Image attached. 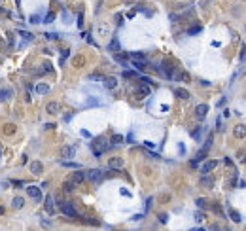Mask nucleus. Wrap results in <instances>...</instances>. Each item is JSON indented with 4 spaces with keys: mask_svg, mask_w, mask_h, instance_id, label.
<instances>
[{
    "mask_svg": "<svg viewBox=\"0 0 246 231\" xmlns=\"http://www.w3.org/2000/svg\"><path fill=\"white\" fill-rule=\"evenodd\" d=\"M61 210H62L65 216H68V218H76V216H78V210L74 208L72 203H61Z\"/></svg>",
    "mask_w": 246,
    "mask_h": 231,
    "instance_id": "nucleus-1",
    "label": "nucleus"
},
{
    "mask_svg": "<svg viewBox=\"0 0 246 231\" xmlns=\"http://www.w3.org/2000/svg\"><path fill=\"white\" fill-rule=\"evenodd\" d=\"M85 178H89L91 182H101L102 180V171L101 169H91L85 172Z\"/></svg>",
    "mask_w": 246,
    "mask_h": 231,
    "instance_id": "nucleus-2",
    "label": "nucleus"
},
{
    "mask_svg": "<svg viewBox=\"0 0 246 231\" xmlns=\"http://www.w3.org/2000/svg\"><path fill=\"white\" fill-rule=\"evenodd\" d=\"M27 193H29V197L36 199V201L42 199V191H40V188H36V186H29L27 188Z\"/></svg>",
    "mask_w": 246,
    "mask_h": 231,
    "instance_id": "nucleus-3",
    "label": "nucleus"
},
{
    "mask_svg": "<svg viewBox=\"0 0 246 231\" xmlns=\"http://www.w3.org/2000/svg\"><path fill=\"white\" fill-rule=\"evenodd\" d=\"M70 180H72L74 184L78 186V184H81V182L85 180V172H81V171L78 169V172H72V176H70Z\"/></svg>",
    "mask_w": 246,
    "mask_h": 231,
    "instance_id": "nucleus-4",
    "label": "nucleus"
},
{
    "mask_svg": "<svg viewBox=\"0 0 246 231\" xmlns=\"http://www.w3.org/2000/svg\"><path fill=\"white\" fill-rule=\"evenodd\" d=\"M74 153H76V148L74 146H62V150H61V156L62 157H74Z\"/></svg>",
    "mask_w": 246,
    "mask_h": 231,
    "instance_id": "nucleus-5",
    "label": "nucleus"
},
{
    "mask_svg": "<svg viewBox=\"0 0 246 231\" xmlns=\"http://www.w3.org/2000/svg\"><path fill=\"white\" fill-rule=\"evenodd\" d=\"M13 97V89L11 87H4V89H0V101H8Z\"/></svg>",
    "mask_w": 246,
    "mask_h": 231,
    "instance_id": "nucleus-6",
    "label": "nucleus"
},
{
    "mask_svg": "<svg viewBox=\"0 0 246 231\" xmlns=\"http://www.w3.org/2000/svg\"><path fill=\"white\" fill-rule=\"evenodd\" d=\"M206 112H208V106H206V104H199V106L195 108V116L199 117V120H203V117L206 116Z\"/></svg>",
    "mask_w": 246,
    "mask_h": 231,
    "instance_id": "nucleus-7",
    "label": "nucleus"
},
{
    "mask_svg": "<svg viewBox=\"0 0 246 231\" xmlns=\"http://www.w3.org/2000/svg\"><path fill=\"white\" fill-rule=\"evenodd\" d=\"M161 70H163V74L167 76V78H172L174 76V66L171 65V63H163V68H161Z\"/></svg>",
    "mask_w": 246,
    "mask_h": 231,
    "instance_id": "nucleus-8",
    "label": "nucleus"
},
{
    "mask_svg": "<svg viewBox=\"0 0 246 231\" xmlns=\"http://www.w3.org/2000/svg\"><path fill=\"white\" fill-rule=\"evenodd\" d=\"M104 87H108V89H116L117 87V80L114 78V76H108V78H104Z\"/></svg>",
    "mask_w": 246,
    "mask_h": 231,
    "instance_id": "nucleus-9",
    "label": "nucleus"
},
{
    "mask_svg": "<svg viewBox=\"0 0 246 231\" xmlns=\"http://www.w3.org/2000/svg\"><path fill=\"white\" fill-rule=\"evenodd\" d=\"M108 165H110V169H121L123 167V159L121 157H112L108 161Z\"/></svg>",
    "mask_w": 246,
    "mask_h": 231,
    "instance_id": "nucleus-10",
    "label": "nucleus"
},
{
    "mask_svg": "<svg viewBox=\"0 0 246 231\" xmlns=\"http://www.w3.org/2000/svg\"><path fill=\"white\" fill-rule=\"evenodd\" d=\"M216 165H218V161H206V163L201 167V172L206 174V172H210L212 169H216Z\"/></svg>",
    "mask_w": 246,
    "mask_h": 231,
    "instance_id": "nucleus-11",
    "label": "nucleus"
},
{
    "mask_svg": "<svg viewBox=\"0 0 246 231\" xmlns=\"http://www.w3.org/2000/svg\"><path fill=\"white\" fill-rule=\"evenodd\" d=\"M46 110H47V114H59V110H61V106H59V102H49L47 106H46Z\"/></svg>",
    "mask_w": 246,
    "mask_h": 231,
    "instance_id": "nucleus-12",
    "label": "nucleus"
},
{
    "mask_svg": "<svg viewBox=\"0 0 246 231\" xmlns=\"http://www.w3.org/2000/svg\"><path fill=\"white\" fill-rule=\"evenodd\" d=\"M46 210H47L49 214L55 212V203H53V197H51V195H47V197H46Z\"/></svg>",
    "mask_w": 246,
    "mask_h": 231,
    "instance_id": "nucleus-13",
    "label": "nucleus"
},
{
    "mask_svg": "<svg viewBox=\"0 0 246 231\" xmlns=\"http://www.w3.org/2000/svg\"><path fill=\"white\" fill-rule=\"evenodd\" d=\"M233 135H235L237 138H244V136H246V127H244V125H237L235 131H233Z\"/></svg>",
    "mask_w": 246,
    "mask_h": 231,
    "instance_id": "nucleus-14",
    "label": "nucleus"
},
{
    "mask_svg": "<svg viewBox=\"0 0 246 231\" xmlns=\"http://www.w3.org/2000/svg\"><path fill=\"white\" fill-rule=\"evenodd\" d=\"M42 169H44V167H42L40 161H34V163H30V172H32V174H40Z\"/></svg>",
    "mask_w": 246,
    "mask_h": 231,
    "instance_id": "nucleus-15",
    "label": "nucleus"
},
{
    "mask_svg": "<svg viewBox=\"0 0 246 231\" xmlns=\"http://www.w3.org/2000/svg\"><path fill=\"white\" fill-rule=\"evenodd\" d=\"M136 95L142 99V97H148L150 95V87H148V83H144V85H140V89L136 91Z\"/></svg>",
    "mask_w": 246,
    "mask_h": 231,
    "instance_id": "nucleus-16",
    "label": "nucleus"
},
{
    "mask_svg": "<svg viewBox=\"0 0 246 231\" xmlns=\"http://www.w3.org/2000/svg\"><path fill=\"white\" fill-rule=\"evenodd\" d=\"M36 93H38V95L49 93V85H47V83H38V85H36Z\"/></svg>",
    "mask_w": 246,
    "mask_h": 231,
    "instance_id": "nucleus-17",
    "label": "nucleus"
},
{
    "mask_svg": "<svg viewBox=\"0 0 246 231\" xmlns=\"http://www.w3.org/2000/svg\"><path fill=\"white\" fill-rule=\"evenodd\" d=\"M229 216H231V220L233 222H242V216H241V212H237V210H233V208H229Z\"/></svg>",
    "mask_w": 246,
    "mask_h": 231,
    "instance_id": "nucleus-18",
    "label": "nucleus"
},
{
    "mask_svg": "<svg viewBox=\"0 0 246 231\" xmlns=\"http://www.w3.org/2000/svg\"><path fill=\"white\" fill-rule=\"evenodd\" d=\"M62 190H65V191H68V193H70V191H74V190H76V184H74V182H72V180L68 178V180L65 182V186H62Z\"/></svg>",
    "mask_w": 246,
    "mask_h": 231,
    "instance_id": "nucleus-19",
    "label": "nucleus"
},
{
    "mask_svg": "<svg viewBox=\"0 0 246 231\" xmlns=\"http://www.w3.org/2000/svg\"><path fill=\"white\" fill-rule=\"evenodd\" d=\"M62 165H65L66 169H76V171L81 169V165L80 163H74V161H62Z\"/></svg>",
    "mask_w": 246,
    "mask_h": 231,
    "instance_id": "nucleus-20",
    "label": "nucleus"
},
{
    "mask_svg": "<svg viewBox=\"0 0 246 231\" xmlns=\"http://www.w3.org/2000/svg\"><path fill=\"white\" fill-rule=\"evenodd\" d=\"M174 93H176V97H180V99H184V101H186V99H189V93H187L186 89H182V87H178L176 91H174Z\"/></svg>",
    "mask_w": 246,
    "mask_h": 231,
    "instance_id": "nucleus-21",
    "label": "nucleus"
},
{
    "mask_svg": "<svg viewBox=\"0 0 246 231\" xmlns=\"http://www.w3.org/2000/svg\"><path fill=\"white\" fill-rule=\"evenodd\" d=\"M11 205H13V208H23L25 201H23V197H15V199L11 201Z\"/></svg>",
    "mask_w": 246,
    "mask_h": 231,
    "instance_id": "nucleus-22",
    "label": "nucleus"
},
{
    "mask_svg": "<svg viewBox=\"0 0 246 231\" xmlns=\"http://www.w3.org/2000/svg\"><path fill=\"white\" fill-rule=\"evenodd\" d=\"M131 59H133V61H146V55L140 53V51H136V53H131Z\"/></svg>",
    "mask_w": 246,
    "mask_h": 231,
    "instance_id": "nucleus-23",
    "label": "nucleus"
},
{
    "mask_svg": "<svg viewBox=\"0 0 246 231\" xmlns=\"http://www.w3.org/2000/svg\"><path fill=\"white\" fill-rule=\"evenodd\" d=\"M176 78H178L180 82H189V74H187V72H180Z\"/></svg>",
    "mask_w": 246,
    "mask_h": 231,
    "instance_id": "nucleus-24",
    "label": "nucleus"
},
{
    "mask_svg": "<svg viewBox=\"0 0 246 231\" xmlns=\"http://www.w3.org/2000/svg\"><path fill=\"white\" fill-rule=\"evenodd\" d=\"M135 66H136V70H144L146 68V61H135Z\"/></svg>",
    "mask_w": 246,
    "mask_h": 231,
    "instance_id": "nucleus-25",
    "label": "nucleus"
},
{
    "mask_svg": "<svg viewBox=\"0 0 246 231\" xmlns=\"http://www.w3.org/2000/svg\"><path fill=\"white\" fill-rule=\"evenodd\" d=\"M199 32H201V27H193V29H189V30H187L189 36H193V34H199Z\"/></svg>",
    "mask_w": 246,
    "mask_h": 231,
    "instance_id": "nucleus-26",
    "label": "nucleus"
},
{
    "mask_svg": "<svg viewBox=\"0 0 246 231\" xmlns=\"http://www.w3.org/2000/svg\"><path fill=\"white\" fill-rule=\"evenodd\" d=\"M112 142H114V144L123 142V136H121V135H114V136H112Z\"/></svg>",
    "mask_w": 246,
    "mask_h": 231,
    "instance_id": "nucleus-27",
    "label": "nucleus"
},
{
    "mask_svg": "<svg viewBox=\"0 0 246 231\" xmlns=\"http://www.w3.org/2000/svg\"><path fill=\"white\" fill-rule=\"evenodd\" d=\"M46 38H47V40H55V38H59V34H57V32H47Z\"/></svg>",
    "mask_w": 246,
    "mask_h": 231,
    "instance_id": "nucleus-28",
    "label": "nucleus"
},
{
    "mask_svg": "<svg viewBox=\"0 0 246 231\" xmlns=\"http://www.w3.org/2000/svg\"><path fill=\"white\" fill-rule=\"evenodd\" d=\"M195 203H197V207H199V208H205V207H206V201H205V199H197Z\"/></svg>",
    "mask_w": 246,
    "mask_h": 231,
    "instance_id": "nucleus-29",
    "label": "nucleus"
},
{
    "mask_svg": "<svg viewBox=\"0 0 246 231\" xmlns=\"http://www.w3.org/2000/svg\"><path fill=\"white\" fill-rule=\"evenodd\" d=\"M201 184H203V186H208V188H210V186H212V180H210V178H206V176H205V178L201 180Z\"/></svg>",
    "mask_w": 246,
    "mask_h": 231,
    "instance_id": "nucleus-30",
    "label": "nucleus"
},
{
    "mask_svg": "<svg viewBox=\"0 0 246 231\" xmlns=\"http://www.w3.org/2000/svg\"><path fill=\"white\" fill-rule=\"evenodd\" d=\"M53 19H55V15H53V13H47V15H46V21H44V23H53Z\"/></svg>",
    "mask_w": 246,
    "mask_h": 231,
    "instance_id": "nucleus-31",
    "label": "nucleus"
},
{
    "mask_svg": "<svg viewBox=\"0 0 246 231\" xmlns=\"http://www.w3.org/2000/svg\"><path fill=\"white\" fill-rule=\"evenodd\" d=\"M21 36H23L25 40H32V34H30V32H25V30H21Z\"/></svg>",
    "mask_w": 246,
    "mask_h": 231,
    "instance_id": "nucleus-32",
    "label": "nucleus"
},
{
    "mask_svg": "<svg viewBox=\"0 0 246 231\" xmlns=\"http://www.w3.org/2000/svg\"><path fill=\"white\" fill-rule=\"evenodd\" d=\"M61 55H62V59H61V63H65V59H66L68 55H70V51H68V50H62V51H61Z\"/></svg>",
    "mask_w": 246,
    "mask_h": 231,
    "instance_id": "nucleus-33",
    "label": "nucleus"
},
{
    "mask_svg": "<svg viewBox=\"0 0 246 231\" xmlns=\"http://www.w3.org/2000/svg\"><path fill=\"white\" fill-rule=\"evenodd\" d=\"M30 23H34V25L40 23V15H30Z\"/></svg>",
    "mask_w": 246,
    "mask_h": 231,
    "instance_id": "nucleus-34",
    "label": "nucleus"
},
{
    "mask_svg": "<svg viewBox=\"0 0 246 231\" xmlns=\"http://www.w3.org/2000/svg\"><path fill=\"white\" fill-rule=\"evenodd\" d=\"M123 76H125V78H133V76H136V74L133 72V70H125V72H123Z\"/></svg>",
    "mask_w": 246,
    "mask_h": 231,
    "instance_id": "nucleus-35",
    "label": "nucleus"
},
{
    "mask_svg": "<svg viewBox=\"0 0 246 231\" xmlns=\"http://www.w3.org/2000/svg\"><path fill=\"white\" fill-rule=\"evenodd\" d=\"M167 220H168L167 214H159V222H161V223H167Z\"/></svg>",
    "mask_w": 246,
    "mask_h": 231,
    "instance_id": "nucleus-36",
    "label": "nucleus"
},
{
    "mask_svg": "<svg viewBox=\"0 0 246 231\" xmlns=\"http://www.w3.org/2000/svg\"><path fill=\"white\" fill-rule=\"evenodd\" d=\"M117 47H119V44H117L116 40H112V42H110V50H117Z\"/></svg>",
    "mask_w": 246,
    "mask_h": 231,
    "instance_id": "nucleus-37",
    "label": "nucleus"
},
{
    "mask_svg": "<svg viewBox=\"0 0 246 231\" xmlns=\"http://www.w3.org/2000/svg\"><path fill=\"white\" fill-rule=\"evenodd\" d=\"M89 78H91V80H104V78H102V76H101V74H91V76H89Z\"/></svg>",
    "mask_w": 246,
    "mask_h": 231,
    "instance_id": "nucleus-38",
    "label": "nucleus"
},
{
    "mask_svg": "<svg viewBox=\"0 0 246 231\" xmlns=\"http://www.w3.org/2000/svg\"><path fill=\"white\" fill-rule=\"evenodd\" d=\"M203 218H205V216H203V212H197V214H195V220H197V222H201Z\"/></svg>",
    "mask_w": 246,
    "mask_h": 231,
    "instance_id": "nucleus-39",
    "label": "nucleus"
},
{
    "mask_svg": "<svg viewBox=\"0 0 246 231\" xmlns=\"http://www.w3.org/2000/svg\"><path fill=\"white\" fill-rule=\"evenodd\" d=\"M241 61H246V46L242 47V53H241Z\"/></svg>",
    "mask_w": 246,
    "mask_h": 231,
    "instance_id": "nucleus-40",
    "label": "nucleus"
},
{
    "mask_svg": "<svg viewBox=\"0 0 246 231\" xmlns=\"http://www.w3.org/2000/svg\"><path fill=\"white\" fill-rule=\"evenodd\" d=\"M81 63H83L81 57H76V59H74V65H81Z\"/></svg>",
    "mask_w": 246,
    "mask_h": 231,
    "instance_id": "nucleus-41",
    "label": "nucleus"
},
{
    "mask_svg": "<svg viewBox=\"0 0 246 231\" xmlns=\"http://www.w3.org/2000/svg\"><path fill=\"white\" fill-rule=\"evenodd\" d=\"M78 25H80V27L83 25V15H78Z\"/></svg>",
    "mask_w": 246,
    "mask_h": 231,
    "instance_id": "nucleus-42",
    "label": "nucleus"
},
{
    "mask_svg": "<svg viewBox=\"0 0 246 231\" xmlns=\"http://www.w3.org/2000/svg\"><path fill=\"white\" fill-rule=\"evenodd\" d=\"M242 161H244V163H246V156H244V159H242Z\"/></svg>",
    "mask_w": 246,
    "mask_h": 231,
    "instance_id": "nucleus-43",
    "label": "nucleus"
}]
</instances>
